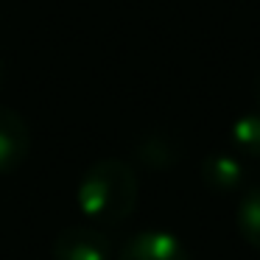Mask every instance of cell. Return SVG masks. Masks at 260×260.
<instances>
[{
    "label": "cell",
    "instance_id": "3957f363",
    "mask_svg": "<svg viewBox=\"0 0 260 260\" xmlns=\"http://www.w3.org/2000/svg\"><path fill=\"white\" fill-rule=\"evenodd\" d=\"M118 260H190L185 243L162 230H146L123 243Z\"/></svg>",
    "mask_w": 260,
    "mask_h": 260
},
{
    "label": "cell",
    "instance_id": "8992f818",
    "mask_svg": "<svg viewBox=\"0 0 260 260\" xmlns=\"http://www.w3.org/2000/svg\"><path fill=\"white\" fill-rule=\"evenodd\" d=\"M235 224L241 238L249 246L260 249V185L249 187L238 202V213H235Z\"/></svg>",
    "mask_w": 260,
    "mask_h": 260
},
{
    "label": "cell",
    "instance_id": "30bf717a",
    "mask_svg": "<svg viewBox=\"0 0 260 260\" xmlns=\"http://www.w3.org/2000/svg\"><path fill=\"white\" fill-rule=\"evenodd\" d=\"M257 101H260V79H257Z\"/></svg>",
    "mask_w": 260,
    "mask_h": 260
},
{
    "label": "cell",
    "instance_id": "5b68a950",
    "mask_svg": "<svg viewBox=\"0 0 260 260\" xmlns=\"http://www.w3.org/2000/svg\"><path fill=\"white\" fill-rule=\"evenodd\" d=\"M202 182L215 193H235L243 185V165L232 154H207L202 159Z\"/></svg>",
    "mask_w": 260,
    "mask_h": 260
},
{
    "label": "cell",
    "instance_id": "ba28073f",
    "mask_svg": "<svg viewBox=\"0 0 260 260\" xmlns=\"http://www.w3.org/2000/svg\"><path fill=\"white\" fill-rule=\"evenodd\" d=\"M137 157H140V162H146L148 168H168V165L176 162V146L171 140H165V137L154 135V137H148V140L140 143Z\"/></svg>",
    "mask_w": 260,
    "mask_h": 260
},
{
    "label": "cell",
    "instance_id": "6da1fadb",
    "mask_svg": "<svg viewBox=\"0 0 260 260\" xmlns=\"http://www.w3.org/2000/svg\"><path fill=\"white\" fill-rule=\"evenodd\" d=\"M79 207L98 224H123L137 204V174L123 159H98L79 182Z\"/></svg>",
    "mask_w": 260,
    "mask_h": 260
},
{
    "label": "cell",
    "instance_id": "52a82bcc",
    "mask_svg": "<svg viewBox=\"0 0 260 260\" xmlns=\"http://www.w3.org/2000/svg\"><path fill=\"white\" fill-rule=\"evenodd\" d=\"M232 143L246 157H260V112H249L232 123Z\"/></svg>",
    "mask_w": 260,
    "mask_h": 260
},
{
    "label": "cell",
    "instance_id": "7a4b0ae2",
    "mask_svg": "<svg viewBox=\"0 0 260 260\" xmlns=\"http://www.w3.org/2000/svg\"><path fill=\"white\" fill-rule=\"evenodd\" d=\"M109 238L92 226H70L53 238V260H109Z\"/></svg>",
    "mask_w": 260,
    "mask_h": 260
},
{
    "label": "cell",
    "instance_id": "277c9868",
    "mask_svg": "<svg viewBox=\"0 0 260 260\" xmlns=\"http://www.w3.org/2000/svg\"><path fill=\"white\" fill-rule=\"evenodd\" d=\"M31 148L28 123L14 109L0 107V174H12L25 162Z\"/></svg>",
    "mask_w": 260,
    "mask_h": 260
},
{
    "label": "cell",
    "instance_id": "9c48e42d",
    "mask_svg": "<svg viewBox=\"0 0 260 260\" xmlns=\"http://www.w3.org/2000/svg\"><path fill=\"white\" fill-rule=\"evenodd\" d=\"M0 81H3V62H0Z\"/></svg>",
    "mask_w": 260,
    "mask_h": 260
}]
</instances>
